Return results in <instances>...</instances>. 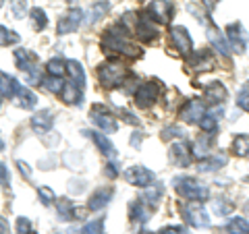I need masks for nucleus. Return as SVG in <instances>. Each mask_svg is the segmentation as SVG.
Returning a JSON list of instances; mask_svg holds the SVG:
<instances>
[{"instance_id":"nucleus-1","label":"nucleus","mask_w":249,"mask_h":234,"mask_svg":"<svg viewBox=\"0 0 249 234\" xmlns=\"http://www.w3.org/2000/svg\"><path fill=\"white\" fill-rule=\"evenodd\" d=\"M127 33H129V29L124 27L123 23L110 27L102 37V50L104 52L123 54V56H127V58H137L139 54H142V50H139L135 44H131L127 40Z\"/></svg>"},{"instance_id":"nucleus-2","label":"nucleus","mask_w":249,"mask_h":234,"mask_svg":"<svg viewBox=\"0 0 249 234\" xmlns=\"http://www.w3.org/2000/svg\"><path fill=\"white\" fill-rule=\"evenodd\" d=\"M173 189L181 195L183 199H189V201H206L210 195L208 186L199 184L196 178H191V176H175Z\"/></svg>"},{"instance_id":"nucleus-3","label":"nucleus","mask_w":249,"mask_h":234,"mask_svg":"<svg viewBox=\"0 0 249 234\" xmlns=\"http://www.w3.org/2000/svg\"><path fill=\"white\" fill-rule=\"evenodd\" d=\"M15 60L17 67L25 73V79L31 85H42V73H40V65H37V56L29 50H15Z\"/></svg>"},{"instance_id":"nucleus-4","label":"nucleus","mask_w":249,"mask_h":234,"mask_svg":"<svg viewBox=\"0 0 249 234\" xmlns=\"http://www.w3.org/2000/svg\"><path fill=\"white\" fill-rule=\"evenodd\" d=\"M127 75H129L127 67L121 65V62H112V60L100 65V68H98V79L104 87H116V85H121L127 79Z\"/></svg>"},{"instance_id":"nucleus-5","label":"nucleus","mask_w":249,"mask_h":234,"mask_svg":"<svg viewBox=\"0 0 249 234\" xmlns=\"http://www.w3.org/2000/svg\"><path fill=\"white\" fill-rule=\"evenodd\" d=\"M181 216L187 224H191L193 228H206L210 226V216L201 205V201H189V203L181 205Z\"/></svg>"},{"instance_id":"nucleus-6","label":"nucleus","mask_w":249,"mask_h":234,"mask_svg":"<svg viewBox=\"0 0 249 234\" xmlns=\"http://www.w3.org/2000/svg\"><path fill=\"white\" fill-rule=\"evenodd\" d=\"M173 13L175 6L170 0H152L145 9V17H150L158 25H168L170 19H173Z\"/></svg>"},{"instance_id":"nucleus-7","label":"nucleus","mask_w":249,"mask_h":234,"mask_svg":"<svg viewBox=\"0 0 249 234\" xmlns=\"http://www.w3.org/2000/svg\"><path fill=\"white\" fill-rule=\"evenodd\" d=\"M206 116V102L193 98V100H187V102L181 106L178 110V118L183 122H189V124H199V120Z\"/></svg>"},{"instance_id":"nucleus-8","label":"nucleus","mask_w":249,"mask_h":234,"mask_svg":"<svg viewBox=\"0 0 249 234\" xmlns=\"http://www.w3.org/2000/svg\"><path fill=\"white\" fill-rule=\"evenodd\" d=\"M158 96H160V85L156 81L142 83L135 91V104L137 108H150L152 104H156Z\"/></svg>"},{"instance_id":"nucleus-9","label":"nucleus","mask_w":249,"mask_h":234,"mask_svg":"<svg viewBox=\"0 0 249 234\" xmlns=\"http://www.w3.org/2000/svg\"><path fill=\"white\" fill-rule=\"evenodd\" d=\"M81 21H83L81 9H69V11L58 19V23H56V33H60V35L73 33V31L81 25Z\"/></svg>"},{"instance_id":"nucleus-10","label":"nucleus","mask_w":249,"mask_h":234,"mask_svg":"<svg viewBox=\"0 0 249 234\" xmlns=\"http://www.w3.org/2000/svg\"><path fill=\"white\" fill-rule=\"evenodd\" d=\"M154 178H156V174L152 170H147L145 166H131L124 170V181L135 184V186H150V184H154Z\"/></svg>"},{"instance_id":"nucleus-11","label":"nucleus","mask_w":249,"mask_h":234,"mask_svg":"<svg viewBox=\"0 0 249 234\" xmlns=\"http://www.w3.org/2000/svg\"><path fill=\"white\" fill-rule=\"evenodd\" d=\"M170 40H173V46H175V50L178 54H183V56H189V54H191L193 40H191V35L187 33L185 27L177 25V27L170 29Z\"/></svg>"},{"instance_id":"nucleus-12","label":"nucleus","mask_w":249,"mask_h":234,"mask_svg":"<svg viewBox=\"0 0 249 234\" xmlns=\"http://www.w3.org/2000/svg\"><path fill=\"white\" fill-rule=\"evenodd\" d=\"M227 37H229V44L232 52L237 54H243L247 48V33H245V27L241 23H231L227 27Z\"/></svg>"},{"instance_id":"nucleus-13","label":"nucleus","mask_w":249,"mask_h":234,"mask_svg":"<svg viewBox=\"0 0 249 234\" xmlns=\"http://www.w3.org/2000/svg\"><path fill=\"white\" fill-rule=\"evenodd\" d=\"M91 120L96 122L104 133H116V129H119L114 116L108 112V108H104V106H93L91 108Z\"/></svg>"},{"instance_id":"nucleus-14","label":"nucleus","mask_w":249,"mask_h":234,"mask_svg":"<svg viewBox=\"0 0 249 234\" xmlns=\"http://www.w3.org/2000/svg\"><path fill=\"white\" fill-rule=\"evenodd\" d=\"M227 98H229V91L220 81L208 83V87L204 89V102L210 106H222L227 102Z\"/></svg>"},{"instance_id":"nucleus-15","label":"nucleus","mask_w":249,"mask_h":234,"mask_svg":"<svg viewBox=\"0 0 249 234\" xmlns=\"http://www.w3.org/2000/svg\"><path fill=\"white\" fill-rule=\"evenodd\" d=\"M135 33L142 42H154L158 37V29H156V23L143 15V17L135 19Z\"/></svg>"},{"instance_id":"nucleus-16","label":"nucleus","mask_w":249,"mask_h":234,"mask_svg":"<svg viewBox=\"0 0 249 234\" xmlns=\"http://www.w3.org/2000/svg\"><path fill=\"white\" fill-rule=\"evenodd\" d=\"M208 40H210V44L214 46V50H218V52L222 54V56H231L232 48H231V44H229L227 33L218 31L216 27H210V29H208Z\"/></svg>"},{"instance_id":"nucleus-17","label":"nucleus","mask_w":249,"mask_h":234,"mask_svg":"<svg viewBox=\"0 0 249 234\" xmlns=\"http://www.w3.org/2000/svg\"><path fill=\"white\" fill-rule=\"evenodd\" d=\"M150 214H152V207L147 205L143 199H137L129 205V216L135 224H145L147 220H150Z\"/></svg>"},{"instance_id":"nucleus-18","label":"nucleus","mask_w":249,"mask_h":234,"mask_svg":"<svg viewBox=\"0 0 249 234\" xmlns=\"http://www.w3.org/2000/svg\"><path fill=\"white\" fill-rule=\"evenodd\" d=\"M189 67L193 68V71H197V73L212 71L214 68V56L208 50H201L197 54H193V58L189 60Z\"/></svg>"},{"instance_id":"nucleus-19","label":"nucleus","mask_w":249,"mask_h":234,"mask_svg":"<svg viewBox=\"0 0 249 234\" xmlns=\"http://www.w3.org/2000/svg\"><path fill=\"white\" fill-rule=\"evenodd\" d=\"M31 127H34L36 133H48L54 127V116L50 110H42V112H36L31 116Z\"/></svg>"},{"instance_id":"nucleus-20","label":"nucleus","mask_w":249,"mask_h":234,"mask_svg":"<svg viewBox=\"0 0 249 234\" xmlns=\"http://www.w3.org/2000/svg\"><path fill=\"white\" fill-rule=\"evenodd\" d=\"M170 160H173L177 166L187 168L191 164V150L185 143H173V147H170Z\"/></svg>"},{"instance_id":"nucleus-21","label":"nucleus","mask_w":249,"mask_h":234,"mask_svg":"<svg viewBox=\"0 0 249 234\" xmlns=\"http://www.w3.org/2000/svg\"><path fill=\"white\" fill-rule=\"evenodd\" d=\"M110 199H112V191L110 189H98L89 197L88 207L91 209V212H100V209H104L108 203H110Z\"/></svg>"},{"instance_id":"nucleus-22","label":"nucleus","mask_w":249,"mask_h":234,"mask_svg":"<svg viewBox=\"0 0 249 234\" xmlns=\"http://www.w3.org/2000/svg\"><path fill=\"white\" fill-rule=\"evenodd\" d=\"M60 98H62V102L69 104V106H79L81 104V87L79 85H75V83H65V87H62L60 91Z\"/></svg>"},{"instance_id":"nucleus-23","label":"nucleus","mask_w":249,"mask_h":234,"mask_svg":"<svg viewBox=\"0 0 249 234\" xmlns=\"http://www.w3.org/2000/svg\"><path fill=\"white\" fill-rule=\"evenodd\" d=\"M56 214H58V220L62 222H71L75 220V214H77V209H75V203L71 199H67V197H60L56 199Z\"/></svg>"},{"instance_id":"nucleus-24","label":"nucleus","mask_w":249,"mask_h":234,"mask_svg":"<svg viewBox=\"0 0 249 234\" xmlns=\"http://www.w3.org/2000/svg\"><path fill=\"white\" fill-rule=\"evenodd\" d=\"M88 137H91V141L98 145V150L106 153V155H114V145L110 143V139H108V135H104V133H96V131H83Z\"/></svg>"},{"instance_id":"nucleus-25","label":"nucleus","mask_w":249,"mask_h":234,"mask_svg":"<svg viewBox=\"0 0 249 234\" xmlns=\"http://www.w3.org/2000/svg\"><path fill=\"white\" fill-rule=\"evenodd\" d=\"M15 98H17V104H19L21 108H25V110H31V108L37 104L36 93H34V91H29L25 85H21V83H19L17 91H15Z\"/></svg>"},{"instance_id":"nucleus-26","label":"nucleus","mask_w":249,"mask_h":234,"mask_svg":"<svg viewBox=\"0 0 249 234\" xmlns=\"http://www.w3.org/2000/svg\"><path fill=\"white\" fill-rule=\"evenodd\" d=\"M191 155L196 160H204L210 155V141H208V133H204L201 137H197L191 145Z\"/></svg>"},{"instance_id":"nucleus-27","label":"nucleus","mask_w":249,"mask_h":234,"mask_svg":"<svg viewBox=\"0 0 249 234\" xmlns=\"http://www.w3.org/2000/svg\"><path fill=\"white\" fill-rule=\"evenodd\" d=\"M19 83L15 77L6 75V73H0V96L2 98H15V91H17Z\"/></svg>"},{"instance_id":"nucleus-28","label":"nucleus","mask_w":249,"mask_h":234,"mask_svg":"<svg viewBox=\"0 0 249 234\" xmlns=\"http://www.w3.org/2000/svg\"><path fill=\"white\" fill-rule=\"evenodd\" d=\"M67 73H69V77H71V81L75 85H79V87L85 85V71L77 60H67Z\"/></svg>"},{"instance_id":"nucleus-29","label":"nucleus","mask_w":249,"mask_h":234,"mask_svg":"<svg viewBox=\"0 0 249 234\" xmlns=\"http://www.w3.org/2000/svg\"><path fill=\"white\" fill-rule=\"evenodd\" d=\"M224 164H227V155L218 153V155H214V158H208V160L201 162V166L197 170L199 172H216V170H220Z\"/></svg>"},{"instance_id":"nucleus-30","label":"nucleus","mask_w":249,"mask_h":234,"mask_svg":"<svg viewBox=\"0 0 249 234\" xmlns=\"http://www.w3.org/2000/svg\"><path fill=\"white\" fill-rule=\"evenodd\" d=\"M145 193H143V201L147 205H150L152 209L158 205V201H160V197H162V184H150V186H145Z\"/></svg>"},{"instance_id":"nucleus-31","label":"nucleus","mask_w":249,"mask_h":234,"mask_svg":"<svg viewBox=\"0 0 249 234\" xmlns=\"http://www.w3.org/2000/svg\"><path fill=\"white\" fill-rule=\"evenodd\" d=\"M108 9H110V2H108V0H100V2H96V4H93L91 9H89L88 23H98V21L108 13Z\"/></svg>"},{"instance_id":"nucleus-32","label":"nucleus","mask_w":249,"mask_h":234,"mask_svg":"<svg viewBox=\"0 0 249 234\" xmlns=\"http://www.w3.org/2000/svg\"><path fill=\"white\" fill-rule=\"evenodd\" d=\"M227 230L231 234H249V220H245V217H232L227 226Z\"/></svg>"},{"instance_id":"nucleus-33","label":"nucleus","mask_w":249,"mask_h":234,"mask_svg":"<svg viewBox=\"0 0 249 234\" xmlns=\"http://www.w3.org/2000/svg\"><path fill=\"white\" fill-rule=\"evenodd\" d=\"M232 151L241 158H247L249 155V135H239L235 137V141H232Z\"/></svg>"},{"instance_id":"nucleus-34","label":"nucleus","mask_w":249,"mask_h":234,"mask_svg":"<svg viewBox=\"0 0 249 234\" xmlns=\"http://www.w3.org/2000/svg\"><path fill=\"white\" fill-rule=\"evenodd\" d=\"M31 23H34V29L36 31H42L46 29V25H48V17H46V13L42 9H31Z\"/></svg>"},{"instance_id":"nucleus-35","label":"nucleus","mask_w":249,"mask_h":234,"mask_svg":"<svg viewBox=\"0 0 249 234\" xmlns=\"http://www.w3.org/2000/svg\"><path fill=\"white\" fill-rule=\"evenodd\" d=\"M42 85L48 91L52 93H60L62 87H65V81H62V77H54V75H48L46 79H42Z\"/></svg>"},{"instance_id":"nucleus-36","label":"nucleus","mask_w":249,"mask_h":234,"mask_svg":"<svg viewBox=\"0 0 249 234\" xmlns=\"http://www.w3.org/2000/svg\"><path fill=\"white\" fill-rule=\"evenodd\" d=\"M199 127L204 133H208V135H214V133L218 131V116L216 114H206L204 118L199 120Z\"/></svg>"},{"instance_id":"nucleus-37","label":"nucleus","mask_w":249,"mask_h":234,"mask_svg":"<svg viewBox=\"0 0 249 234\" xmlns=\"http://www.w3.org/2000/svg\"><path fill=\"white\" fill-rule=\"evenodd\" d=\"M46 71H48V75L62 77L67 73V62H62L58 58H52V60H48V65H46Z\"/></svg>"},{"instance_id":"nucleus-38","label":"nucleus","mask_w":249,"mask_h":234,"mask_svg":"<svg viewBox=\"0 0 249 234\" xmlns=\"http://www.w3.org/2000/svg\"><path fill=\"white\" fill-rule=\"evenodd\" d=\"M81 234H104V217H96V220L88 222L81 228Z\"/></svg>"},{"instance_id":"nucleus-39","label":"nucleus","mask_w":249,"mask_h":234,"mask_svg":"<svg viewBox=\"0 0 249 234\" xmlns=\"http://www.w3.org/2000/svg\"><path fill=\"white\" fill-rule=\"evenodd\" d=\"M237 106L241 108V110L249 112V81H245L243 87H241L239 93H237Z\"/></svg>"},{"instance_id":"nucleus-40","label":"nucleus","mask_w":249,"mask_h":234,"mask_svg":"<svg viewBox=\"0 0 249 234\" xmlns=\"http://www.w3.org/2000/svg\"><path fill=\"white\" fill-rule=\"evenodd\" d=\"M17 42H19V35L15 33V31L0 25V46H9V44H17Z\"/></svg>"},{"instance_id":"nucleus-41","label":"nucleus","mask_w":249,"mask_h":234,"mask_svg":"<svg viewBox=\"0 0 249 234\" xmlns=\"http://www.w3.org/2000/svg\"><path fill=\"white\" fill-rule=\"evenodd\" d=\"M11 11L17 19H23L27 13V0H11Z\"/></svg>"},{"instance_id":"nucleus-42","label":"nucleus","mask_w":249,"mask_h":234,"mask_svg":"<svg viewBox=\"0 0 249 234\" xmlns=\"http://www.w3.org/2000/svg\"><path fill=\"white\" fill-rule=\"evenodd\" d=\"M214 209L220 216H229L232 212V203H231V201H224V199H216L214 201Z\"/></svg>"},{"instance_id":"nucleus-43","label":"nucleus","mask_w":249,"mask_h":234,"mask_svg":"<svg viewBox=\"0 0 249 234\" xmlns=\"http://www.w3.org/2000/svg\"><path fill=\"white\" fill-rule=\"evenodd\" d=\"M37 195H40V201L44 205H52V201L56 199L54 197V193H52V189H48V186H40V189H37Z\"/></svg>"},{"instance_id":"nucleus-44","label":"nucleus","mask_w":249,"mask_h":234,"mask_svg":"<svg viewBox=\"0 0 249 234\" xmlns=\"http://www.w3.org/2000/svg\"><path fill=\"white\" fill-rule=\"evenodd\" d=\"M173 137H183V131L178 127H166L164 133H162V139L168 141V139H173Z\"/></svg>"},{"instance_id":"nucleus-45","label":"nucleus","mask_w":249,"mask_h":234,"mask_svg":"<svg viewBox=\"0 0 249 234\" xmlns=\"http://www.w3.org/2000/svg\"><path fill=\"white\" fill-rule=\"evenodd\" d=\"M31 224H29V220H27V217H19V220H17V234H29L31 230Z\"/></svg>"},{"instance_id":"nucleus-46","label":"nucleus","mask_w":249,"mask_h":234,"mask_svg":"<svg viewBox=\"0 0 249 234\" xmlns=\"http://www.w3.org/2000/svg\"><path fill=\"white\" fill-rule=\"evenodd\" d=\"M160 234H191L187 232V228H183V226H166V228H162Z\"/></svg>"},{"instance_id":"nucleus-47","label":"nucleus","mask_w":249,"mask_h":234,"mask_svg":"<svg viewBox=\"0 0 249 234\" xmlns=\"http://www.w3.org/2000/svg\"><path fill=\"white\" fill-rule=\"evenodd\" d=\"M9 168L4 166L2 162H0V184H9Z\"/></svg>"},{"instance_id":"nucleus-48","label":"nucleus","mask_w":249,"mask_h":234,"mask_svg":"<svg viewBox=\"0 0 249 234\" xmlns=\"http://www.w3.org/2000/svg\"><path fill=\"white\" fill-rule=\"evenodd\" d=\"M119 114L123 116V120H127L129 124H139V120L133 118V114H131V112H127V110H119Z\"/></svg>"},{"instance_id":"nucleus-49","label":"nucleus","mask_w":249,"mask_h":234,"mask_svg":"<svg viewBox=\"0 0 249 234\" xmlns=\"http://www.w3.org/2000/svg\"><path fill=\"white\" fill-rule=\"evenodd\" d=\"M17 166H19V172L23 174V176H25V178H31V170H29V166H27V164L25 162H17Z\"/></svg>"},{"instance_id":"nucleus-50","label":"nucleus","mask_w":249,"mask_h":234,"mask_svg":"<svg viewBox=\"0 0 249 234\" xmlns=\"http://www.w3.org/2000/svg\"><path fill=\"white\" fill-rule=\"evenodd\" d=\"M83 189H85L83 181H79V184H75V181H71V184H69V191H73V193H81Z\"/></svg>"},{"instance_id":"nucleus-51","label":"nucleus","mask_w":249,"mask_h":234,"mask_svg":"<svg viewBox=\"0 0 249 234\" xmlns=\"http://www.w3.org/2000/svg\"><path fill=\"white\" fill-rule=\"evenodd\" d=\"M106 174L110 176V178H116V174H119V170H116L114 164H108V166H106Z\"/></svg>"},{"instance_id":"nucleus-52","label":"nucleus","mask_w":249,"mask_h":234,"mask_svg":"<svg viewBox=\"0 0 249 234\" xmlns=\"http://www.w3.org/2000/svg\"><path fill=\"white\" fill-rule=\"evenodd\" d=\"M0 234H9V222L0 216Z\"/></svg>"},{"instance_id":"nucleus-53","label":"nucleus","mask_w":249,"mask_h":234,"mask_svg":"<svg viewBox=\"0 0 249 234\" xmlns=\"http://www.w3.org/2000/svg\"><path fill=\"white\" fill-rule=\"evenodd\" d=\"M131 143H133L135 147L139 145V133H135V135H133V139H131Z\"/></svg>"},{"instance_id":"nucleus-54","label":"nucleus","mask_w":249,"mask_h":234,"mask_svg":"<svg viewBox=\"0 0 249 234\" xmlns=\"http://www.w3.org/2000/svg\"><path fill=\"white\" fill-rule=\"evenodd\" d=\"M4 150V143H2V139H0V151H2Z\"/></svg>"},{"instance_id":"nucleus-55","label":"nucleus","mask_w":249,"mask_h":234,"mask_svg":"<svg viewBox=\"0 0 249 234\" xmlns=\"http://www.w3.org/2000/svg\"><path fill=\"white\" fill-rule=\"evenodd\" d=\"M245 212H247V214H249V203H247V205H245Z\"/></svg>"},{"instance_id":"nucleus-56","label":"nucleus","mask_w":249,"mask_h":234,"mask_svg":"<svg viewBox=\"0 0 249 234\" xmlns=\"http://www.w3.org/2000/svg\"><path fill=\"white\" fill-rule=\"evenodd\" d=\"M2 100H4V98H2V96H0V106H2Z\"/></svg>"},{"instance_id":"nucleus-57","label":"nucleus","mask_w":249,"mask_h":234,"mask_svg":"<svg viewBox=\"0 0 249 234\" xmlns=\"http://www.w3.org/2000/svg\"><path fill=\"white\" fill-rule=\"evenodd\" d=\"M29 234H37V232H29Z\"/></svg>"},{"instance_id":"nucleus-58","label":"nucleus","mask_w":249,"mask_h":234,"mask_svg":"<svg viewBox=\"0 0 249 234\" xmlns=\"http://www.w3.org/2000/svg\"><path fill=\"white\" fill-rule=\"evenodd\" d=\"M0 6H2V0H0Z\"/></svg>"},{"instance_id":"nucleus-59","label":"nucleus","mask_w":249,"mask_h":234,"mask_svg":"<svg viewBox=\"0 0 249 234\" xmlns=\"http://www.w3.org/2000/svg\"><path fill=\"white\" fill-rule=\"evenodd\" d=\"M147 234H152V232H147Z\"/></svg>"}]
</instances>
